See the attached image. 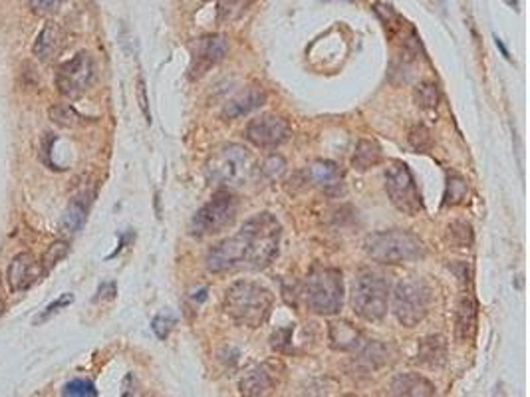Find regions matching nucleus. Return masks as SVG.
<instances>
[{
    "label": "nucleus",
    "instance_id": "3",
    "mask_svg": "<svg viewBox=\"0 0 530 397\" xmlns=\"http://www.w3.org/2000/svg\"><path fill=\"white\" fill-rule=\"evenodd\" d=\"M207 179L221 189H241L249 185L258 173L254 155L242 145L225 144L209 155L205 163Z\"/></svg>",
    "mask_w": 530,
    "mask_h": 397
},
{
    "label": "nucleus",
    "instance_id": "29",
    "mask_svg": "<svg viewBox=\"0 0 530 397\" xmlns=\"http://www.w3.org/2000/svg\"><path fill=\"white\" fill-rule=\"evenodd\" d=\"M407 139H410V145L417 153H427V151L431 149V145H433L431 132H429L425 125H421V123H417V125L411 127Z\"/></svg>",
    "mask_w": 530,
    "mask_h": 397
},
{
    "label": "nucleus",
    "instance_id": "14",
    "mask_svg": "<svg viewBox=\"0 0 530 397\" xmlns=\"http://www.w3.org/2000/svg\"><path fill=\"white\" fill-rule=\"evenodd\" d=\"M266 104V94L260 88H246L241 94L229 99L223 108V118L225 120H239L249 116L254 109L263 108Z\"/></svg>",
    "mask_w": 530,
    "mask_h": 397
},
{
    "label": "nucleus",
    "instance_id": "1",
    "mask_svg": "<svg viewBox=\"0 0 530 397\" xmlns=\"http://www.w3.org/2000/svg\"><path fill=\"white\" fill-rule=\"evenodd\" d=\"M282 227L272 213L251 217L237 235L215 244L207 254V268L215 274L235 270H265L280 249Z\"/></svg>",
    "mask_w": 530,
    "mask_h": 397
},
{
    "label": "nucleus",
    "instance_id": "22",
    "mask_svg": "<svg viewBox=\"0 0 530 397\" xmlns=\"http://www.w3.org/2000/svg\"><path fill=\"white\" fill-rule=\"evenodd\" d=\"M382 161V147L374 139H360L351 157V167L356 171H368Z\"/></svg>",
    "mask_w": 530,
    "mask_h": 397
},
{
    "label": "nucleus",
    "instance_id": "18",
    "mask_svg": "<svg viewBox=\"0 0 530 397\" xmlns=\"http://www.w3.org/2000/svg\"><path fill=\"white\" fill-rule=\"evenodd\" d=\"M308 175H310L314 185L320 187L328 195H336L344 187V173L334 161H326V159L316 161L308 171Z\"/></svg>",
    "mask_w": 530,
    "mask_h": 397
},
{
    "label": "nucleus",
    "instance_id": "15",
    "mask_svg": "<svg viewBox=\"0 0 530 397\" xmlns=\"http://www.w3.org/2000/svg\"><path fill=\"white\" fill-rule=\"evenodd\" d=\"M64 48V30L56 22H46L40 30L36 42H34V56L38 60L48 64L52 62Z\"/></svg>",
    "mask_w": 530,
    "mask_h": 397
},
{
    "label": "nucleus",
    "instance_id": "12",
    "mask_svg": "<svg viewBox=\"0 0 530 397\" xmlns=\"http://www.w3.org/2000/svg\"><path fill=\"white\" fill-rule=\"evenodd\" d=\"M229 52V40L223 34H207L199 38L193 46V60H191V78H203L218 62L225 60Z\"/></svg>",
    "mask_w": 530,
    "mask_h": 397
},
{
    "label": "nucleus",
    "instance_id": "32",
    "mask_svg": "<svg viewBox=\"0 0 530 397\" xmlns=\"http://www.w3.org/2000/svg\"><path fill=\"white\" fill-rule=\"evenodd\" d=\"M64 396H80V397H94L97 396L96 385L85 379H74L64 387Z\"/></svg>",
    "mask_w": 530,
    "mask_h": 397
},
{
    "label": "nucleus",
    "instance_id": "37",
    "mask_svg": "<svg viewBox=\"0 0 530 397\" xmlns=\"http://www.w3.org/2000/svg\"><path fill=\"white\" fill-rule=\"evenodd\" d=\"M137 97H139V108H141V111H144L145 120L151 121L149 109H147V96H145V82H144V80H139V82H137Z\"/></svg>",
    "mask_w": 530,
    "mask_h": 397
},
{
    "label": "nucleus",
    "instance_id": "21",
    "mask_svg": "<svg viewBox=\"0 0 530 397\" xmlns=\"http://www.w3.org/2000/svg\"><path fill=\"white\" fill-rule=\"evenodd\" d=\"M274 385V373L268 370V363L254 368L253 372H249L241 379L242 396H266Z\"/></svg>",
    "mask_w": 530,
    "mask_h": 397
},
{
    "label": "nucleus",
    "instance_id": "23",
    "mask_svg": "<svg viewBox=\"0 0 530 397\" xmlns=\"http://www.w3.org/2000/svg\"><path fill=\"white\" fill-rule=\"evenodd\" d=\"M48 116L54 125L64 127V130H76V127L84 125V116L78 113L70 104H54L48 109Z\"/></svg>",
    "mask_w": 530,
    "mask_h": 397
},
{
    "label": "nucleus",
    "instance_id": "7",
    "mask_svg": "<svg viewBox=\"0 0 530 397\" xmlns=\"http://www.w3.org/2000/svg\"><path fill=\"white\" fill-rule=\"evenodd\" d=\"M433 304V290L423 278H405L393 290L391 310L398 322L405 328H413L425 320Z\"/></svg>",
    "mask_w": 530,
    "mask_h": 397
},
{
    "label": "nucleus",
    "instance_id": "5",
    "mask_svg": "<svg viewBox=\"0 0 530 397\" xmlns=\"http://www.w3.org/2000/svg\"><path fill=\"white\" fill-rule=\"evenodd\" d=\"M304 300L312 312L334 316L344 306V278L337 268L316 266L304 280Z\"/></svg>",
    "mask_w": 530,
    "mask_h": 397
},
{
    "label": "nucleus",
    "instance_id": "35",
    "mask_svg": "<svg viewBox=\"0 0 530 397\" xmlns=\"http://www.w3.org/2000/svg\"><path fill=\"white\" fill-rule=\"evenodd\" d=\"M292 332H294V328L290 326V328H282V330H277L272 337H270V346L278 351H288L290 346V340H292Z\"/></svg>",
    "mask_w": 530,
    "mask_h": 397
},
{
    "label": "nucleus",
    "instance_id": "36",
    "mask_svg": "<svg viewBox=\"0 0 530 397\" xmlns=\"http://www.w3.org/2000/svg\"><path fill=\"white\" fill-rule=\"evenodd\" d=\"M74 302V296L72 294H66V296H62V298H58V300L54 302V304H50L48 308L44 310V312L40 314L36 318V324H40V322H44V320H48L50 316H54L56 312H60V308H66L68 304H72Z\"/></svg>",
    "mask_w": 530,
    "mask_h": 397
},
{
    "label": "nucleus",
    "instance_id": "8",
    "mask_svg": "<svg viewBox=\"0 0 530 397\" xmlns=\"http://www.w3.org/2000/svg\"><path fill=\"white\" fill-rule=\"evenodd\" d=\"M237 215H239V199L229 189H218L213 195V199L207 205L201 207L197 211V215L191 218L189 232L197 239L218 235L225 229L232 227V223L237 221Z\"/></svg>",
    "mask_w": 530,
    "mask_h": 397
},
{
    "label": "nucleus",
    "instance_id": "11",
    "mask_svg": "<svg viewBox=\"0 0 530 397\" xmlns=\"http://www.w3.org/2000/svg\"><path fill=\"white\" fill-rule=\"evenodd\" d=\"M246 139L260 149H272L284 141H288L290 125L288 121L274 113H263L249 121L246 125Z\"/></svg>",
    "mask_w": 530,
    "mask_h": 397
},
{
    "label": "nucleus",
    "instance_id": "38",
    "mask_svg": "<svg viewBox=\"0 0 530 397\" xmlns=\"http://www.w3.org/2000/svg\"><path fill=\"white\" fill-rule=\"evenodd\" d=\"M494 44H496V48L503 52V56H505L506 60H510V54H508V50H506V46L503 44V40H501L498 36H494Z\"/></svg>",
    "mask_w": 530,
    "mask_h": 397
},
{
    "label": "nucleus",
    "instance_id": "20",
    "mask_svg": "<svg viewBox=\"0 0 530 397\" xmlns=\"http://www.w3.org/2000/svg\"><path fill=\"white\" fill-rule=\"evenodd\" d=\"M417 361L427 368H443L447 361V340L443 336H427L419 342Z\"/></svg>",
    "mask_w": 530,
    "mask_h": 397
},
{
    "label": "nucleus",
    "instance_id": "27",
    "mask_svg": "<svg viewBox=\"0 0 530 397\" xmlns=\"http://www.w3.org/2000/svg\"><path fill=\"white\" fill-rule=\"evenodd\" d=\"M413 99H415V106L421 109H437L439 106V90L433 82H421V84L415 85L413 90Z\"/></svg>",
    "mask_w": 530,
    "mask_h": 397
},
{
    "label": "nucleus",
    "instance_id": "10",
    "mask_svg": "<svg viewBox=\"0 0 530 397\" xmlns=\"http://www.w3.org/2000/svg\"><path fill=\"white\" fill-rule=\"evenodd\" d=\"M96 66L88 52H78L74 58L66 60L56 70V88L64 97L78 99L88 92L94 82Z\"/></svg>",
    "mask_w": 530,
    "mask_h": 397
},
{
    "label": "nucleus",
    "instance_id": "33",
    "mask_svg": "<svg viewBox=\"0 0 530 397\" xmlns=\"http://www.w3.org/2000/svg\"><path fill=\"white\" fill-rule=\"evenodd\" d=\"M64 2H66V0H28L30 8L36 14H40V16H52V14H56L62 8Z\"/></svg>",
    "mask_w": 530,
    "mask_h": 397
},
{
    "label": "nucleus",
    "instance_id": "39",
    "mask_svg": "<svg viewBox=\"0 0 530 397\" xmlns=\"http://www.w3.org/2000/svg\"><path fill=\"white\" fill-rule=\"evenodd\" d=\"M508 6H512L515 11H518V0H505Z\"/></svg>",
    "mask_w": 530,
    "mask_h": 397
},
{
    "label": "nucleus",
    "instance_id": "24",
    "mask_svg": "<svg viewBox=\"0 0 530 397\" xmlns=\"http://www.w3.org/2000/svg\"><path fill=\"white\" fill-rule=\"evenodd\" d=\"M445 242L451 249H469L473 244V227L465 221H453L447 225Z\"/></svg>",
    "mask_w": 530,
    "mask_h": 397
},
{
    "label": "nucleus",
    "instance_id": "13",
    "mask_svg": "<svg viewBox=\"0 0 530 397\" xmlns=\"http://www.w3.org/2000/svg\"><path fill=\"white\" fill-rule=\"evenodd\" d=\"M44 274L46 272L42 268V263H38L34 254L20 253L16 254L13 263L8 265L6 278H8V286L13 292H25V290L32 288Z\"/></svg>",
    "mask_w": 530,
    "mask_h": 397
},
{
    "label": "nucleus",
    "instance_id": "34",
    "mask_svg": "<svg viewBox=\"0 0 530 397\" xmlns=\"http://www.w3.org/2000/svg\"><path fill=\"white\" fill-rule=\"evenodd\" d=\"M175 322H177L175 316H171V314H159L155 320H153L151 328H153V332H155V336L159 337V340H165V337L169 336V332L173 330Z\"/></svg>",
    "mask_w": 530,
    "mask_h": 397
},
{
    "label": "nucleus",
    "instance_id": "28",
    "mask_svg": "<svg viewBox=\"0 0 530 397\" xmlns=\"http://www.w3.org/2000/svg\"><path fill=\"white\" fill-rule=\"evenodd\" d=\"M84 199L85 197H78L72 205H70V209H68L66 217H64V225L72 230V232H76V230L84 225L85 213H88V203H90V199H88V201H84Z\"/></svg>",
    "mask_w": 530,
    "mask_h": 397
},
{
    "label": "nucleus",
    "instance_id": "6",
    "mask_svg": "<svg viewBox=\"0 0 530 397\" xmlns=\"http://www.w3.org/2000/svg\"><path fill=\"white\" fill-rule=\"evenodd\" d=\"M389 304V284L374 270H362L351 286V308L365 322H382Z\"/></svg>",
    "mask_w": 530,
    "mask_h": 397
},
{
    "label": "nucleus",
    "instance_id": "4",
    "mask_svg": "<svg viewBox=\"0 0 530 397\" xmlns=\"http://www.w3.org/2000/svg\"><path fill=\"white\" fill-rule=\"evenodd\" d=\"M368 256L382 265H403L425 256V244L411 230L391 229L374 232L365 239Z\"/></svg>",
    "mask_w": 530,
    "mask_h": 397
},
{
    "label": "nucleus",
    "instance_id": "9",
    "mask_svg": "<svg viewBox=\"0 0 530 397\" xmlns=\"http://www.w3.org/2000/svg\"><path fill=\"white\" fill-rule=\"evenodd\" d=\"M384 179H386L387 197L398 211L410 217H417L419 213H423L421 193L417 189V183L413 179L410 167L403 161L399 159L389 161Z\"/></svg>",
    "mask_w": 530,
    "mask_h": 397
},
{
    "label": "nucleus",
    "instance_id": "19",
    "mask_svg": "<svg viewBox=\"0 0 530 397\" xmlns=\"http://www.w3.org/2000/svg\"><path fill=\"white\" fill-rule=\"evenodd\" d=\"M365 344L363 334L346 320H336L330 324V346L337 351H358Z\"/></svg>",
    "mask_w": 530,
    "mask_h": 397
},
{
    "label": "nucleus",
    "instance_id": "31",
    "mask_svg": "<svg viewBox=\"0 0 530 397\" xmlns=\"http://www.w3.org/2000/svg\"><path fill=\"white\" fill-rule=\"evenodd\" d=\"M284 169H286V161H284V157L280 155H270L266 159L265 163H263V167H258V171L268 177V179H278L282 173H284Z\"/></svg>",
    "mask_w": 530,
    "mask_h": 397
},
{
    "label": "nucleus",
    "instance_id": "30",
    "mask_svg": "<svg viewBox=\"0 0 530 397\" xmlns=\"http://www.w3.org/2000/svg\"><path fill=\"white\" fill-rule=\"evenodd\" d=\"M68 253H70L68 242H64V241L52 242V244L48 246V251L44 253V258H42V268H44V272H50V270L58 265L60 260H64V258L68 256Z\"/></svg>",
    "mask_w": 530,
    "mask_h": 397
},
{
    "label": "nucleus",
    "instance_id": "2",
    "mask_svg": "<svg viewBox=\"0 0 530 397\" xmlns=\"http://www.w3.org/2000/svg\"><path fill=\"white\" fill-rule=\"evenodd\" d=\"M274 294L270 290L253 282L237 280L232 282L223 298V308L232 322L246 328H260L272 314Z\"/></svg>",
    "mask_w": 530,
    "mask_h": 397
},
{
    "label": "nucleus",
    "instance_id": "17",
    "mask_svg": "<svg viewBox=\"0 0 530 397\" xmlns=\"http://www.w3.org/2000/svg\"><path fill=\"white\" fill-rule=\"evenodd\" d=\"M389 393L391 396H405V397H425L435 396L437 389L435 385L423 377L419 373H399L393 377V382L389 385Z\"/></svg>",
    "mask_w": 530,
    "mask_h": 397
},
{
    "label": "nucleus",
    "instance_id": "26",
    "mask_svg": "<svg viewBox=\"0 0 530 397\" xmlns=\"http://www.w3.org/2000/svg\"><path fill=\"white\" fill-rule=\"evenodd\" d=\"M254 0H217V18L221 22H235L253 6Z\"/></svg>",
    "mask_w": 530,
    "mask_h": 397
},
{
    "label": "nucleus",
    "instance_id": "16",
    "mask_svg": "<svg viewBox=\"0 0 530 397\" xmlns=\"http://www.w3.org/2000/svg\"><path fill=\"white\" fill-rule=\"evenodd\" d=\"M477 316L479 308L473 296L465 294L457 304V318H455V336L461 344H469L477 334Z\"/></svg>",
    "mask_w": 530,
    "mask_h": 397
},
{
    "label": "nucleus",
    "instance_id": "25",
    "mask_svg": "<svg viewBox=\"0 0 530 397\" xmlns=\"http://www.w3.org/2000/svg\"><path fill=\"white\" fill-rule=\"evenodd\" d=\"M467 193H469V185H467V179L461 177L459 173H449L447 175V187H445V201L443 205L445 207H455L461 205L465 199H467Z\"/></svg>",
    "mask_w": 530,
    "mask_h": 397
}]
</instances>
